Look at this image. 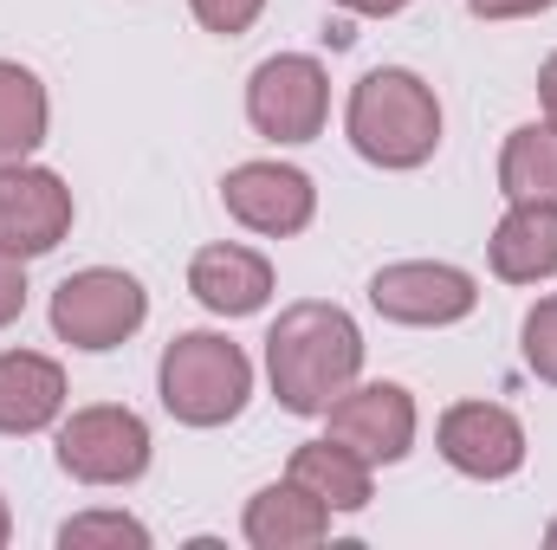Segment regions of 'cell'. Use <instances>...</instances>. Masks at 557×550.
I'll return each mask as SVG.
<instances>
[{
	"mask_svg": "<svg viewBox=\"0 0 557 550\" xmlns=\"http://www.w3.org/2000/svg\"><path fill=\"white\" fill-rule=\"evenodd\" d=\"M267 370H273V396L292 414H324L363 370V337L350 311L318 298L278 311V324L267 330Z\"/></svg>",
	"mask_w": 557,
	"mask_h": 550,
	"instance_id": "obj_1",
	"label": "cell"
},
{
	"mask_svg": "<svg viewBox=\"0 0 557 550\" xmlns=\"http://www.w3.org/2000/svg\"><path fill=\"white\" fill-rule=\"evenodd\" d=\"M350 142L363 162L376 168H421L441 142V104L403 65H376L357 91H350Z\"/></svg>",
	"mask_w": 557,
	"mask_h": 550,
	"instance_id": "obj_2",
	"label": "cell"
},
{
	"mask_svg": "<svg viewBox=\"0 0 557 550\" xmlns=\"http://www.w3.org/2000/svg\"><path fill=\"white\" fill-rule=\"evenodd\" d=\"M156 389H162V409L188 427H221L247 409L253 396V363L240 343L214 337V330H182L169 350H162V370H156Z\"/></svg>",
	"mask_w": 557,
	"mask_h": 550,
	"instance_id": "obj_3",
	"label": "cell"
},
{
	"mask_svg": "<svg viewBox=\"0 0 557 550\" xmlns=\"http://www.w3.org/2000/svg\"><path fill=\"white\" fill-rule=\"evenodd\" d=\"M143 317H149V291L131 273H111V266L72 273L52 291V330L72 350H117L124 337L143 330Z\"/></svg>",
	"mask_w": 557,
	"mask_h": 550,
	"instance_id": "obj_4",
	"label": "cell"
},
{
	"mask_svg": "<svg viewBox=\"0 0 557 550\" xmlns=\"http://www.w3.org/2000/svg\"><path fill=\"white\" fill-rule=\"evenodd\" d=\"M247 117L273 142H311L331 117V78L305 52H278L247 78Z\"/></svg>",
	"mask_w": 557,
	"mask_h": 550,
	"instance_id": "obj_5",
	"label": "cell"
},
{
	"mask_svg": "<svg viewBox=\"0 0 557 550\" xmlns=\"http://www.w3.org/2000/svg\"><path fill=\"white\" fill-rule=\"evenodd\" d=\"M59 466L85 486H131L149 466V427L131 409H78L59 427Z\"/></svg>",
	"mask_w": 557,
	"mask_h": 550,
	"instance_id": "obj_6",
	"label": "cell"
},
{
	"mask_svg": "<svg viewBox=\"0 0 557 550\" xmlns=\"http://www.w3.org/2000/svg\"><path fill=\"white\" fill-rule=\"evenodd\" d=\"M72 234V188L52 168H26V162H0V253H13L20 266L52 253Z\"/></svg>",
	"mask_w": 557,
	"mask_h": 550,
	"instance_id": "obj_7",
	"label": "cell"
},
{
	"mask_svg": "<svg viewBox=\"0 0 557 550\" xmlns=\"http://www.w3.org/2000/svg\"><path fill=\"white\" fill-rule=\"evenodd\" d=\"M221 201H227V214H234L240 227H253V234H267V240H285V234L311 227L318 188H311V175L292 168V162H240V168H227Z\"/></svg>",
	"mask_w": 557,
	"mask_h": 550,
	"instance_id": "obj_8",
	"label": "cell"
},
{
	"mask_svg": "<svg viewBox=\"0 0 557 550\" xmlns=\"http://www.w3.org/2000/svg\"><path fill=\"white\" fill-rule=\"evenodd\" d=\"M324 414H331V440L357 447L370 466H396L416 447V396L396 383H363V389L350 383Z\"/></svg>",
	"mask_w": 557,
	"mask_h": 550,
	"instance_id": "obj_9",
	"label": "cell"
},
{
	"mask_svg": "<svg viewBox=\"0 0 557 550\" xmlns=\"http://www.w3.org/2000/svg\"><path fill=\"white\" fill-rule=\"evenodd\" d=\"M370 304L389 317V324H460L480 291L460 266H434V260H403V266H383L370 278Z\"/></svg>",
	"mask_w": 557,
	"mask_h": 550,
	"instance_id": "obj_10",
	"label": "cell"
},
{
	"mask_svg": "<svg viewBox=\"0 0 557 550\" xmlns=\"http://www.w3.org/2000/svg\"><path fill=\"white\" fill-rule=\"evenodd\" d=\"M441 453L467 479H506L525 466V427L499 402H454L441 414Z\"/></svg>",
	"mask_w": 557,
	"mask_h": 550,
	"instance_id": "obj_11",
	"label": "cell"
},
{
	"mask_svg": "<svg viewBox=\"0 0 557 550\" xmlns=\"http://www.w3.org/2000/svg\"><path fill=\"white\" fill-rule=\"evenodd\" d=\"M188 291L214 317H253L273 298V266L253 247H201L188 266Z\"/></svg>",
	"mask_w": 557,
	"mask_h": 550,
	"instance_id": "obj_12",
	"label": "cell"
},
{
	"mask_svg": "<svg viewBox=\"0 0 557 550\" xmlns=\"http://www.w3.org/2000/svg\"><path fill=\"white\" fill-rule=\"evenodd\" d=\"M65 409V370L39 350L0 357V434H39Z\"/></svg>",
	"mask_w": 557,
	"mask_h": 550,
	"instance_id": "obj_13",
	"label": "cell"
},
{
	"mask_svg": "<svg viewBox=\"0 0 557 550\" xmlns=\"http://www.w3.org/2000/svg\"><path fill=\"white\" fill-rule=\"evenodd\" d=\"M493 273L506 285H539L557 273V201H512L493 227Z\"/></svg>",
	"mask_w": 557,
	"mask_h": 550,
	"instance_id": "obj_14",
	"label": "cell"
},
{
	"mask_svg": "<svg viewBox=\"0 0 557 550\" xmlns=\"http://www.w3.org/2000/svg\"><path fill=\"white\" fill-rule=\"evenodd\" d=\"M324 532H331V505L311 499L298 479L253 492V505H247V538L260 550H305V545H318Z\"/></svg>",
	"mask_w": 557,
	"mask_h": 550,
	"instance_id": "obj_15",
	"label": "cell"
},
{
	"mask_svg": "<svg viewBox=\"0 0 557 550\" xmlns=\"http://www.w3.org/2000/svg\"><path fill=\"white\" fill-rule=\"evenodd\" d=\"M292 479L311 499H324L331 512H363L370 505V460L344 440H305L292 453Z\"/></svg>",
	"mask_w": 557,
	"mask_h": 550,
	"instance_id": "obj_16",
	"label": "cell"
},
{
	"mask_svg": "<svg viewBox=\"0 0 557 550\" xmlns=\"http://www.w3.org/2000/svg\"><path fill=\"white\" fill-rule=\"evenodd\" d=\"M46 142V85L0 59V162H26L33 149Z\"/></svg>",
	"mask_w": 557,
	"mask_h": 550,
	"instance_id": "obj_17",
	"label": "cell"
},
{
	"mask_svg": "<svg viewBox=\"0 0 557 550\" xmlns=\"http://www.w3.org/2000/svg\"><path fill=\"white\" fill-rule=\"evenodd\" d=\"M499 188H506V201H557V130L552 124H525V130L506 137Z\"/></svg>",
	"mask_w": 557,
	"mask_h": 550,
	"instance_id": "obj_18",
	"label": "cell"
},
{
	"mask_svg": "<svg viewBox=\"0 0 557 550\" xmlns=\"http://www.w3.org/2000/svg\"><path fill=\"white\" fill-rule=\"evenodd\" d=\"M59 545H65V550H91V545L143 550V545H149V532H143L137 518H124V512H85V518H72V525L59 532Z\"/></svg>",
	"mask_w": 557,
	"mask_h": 550,
	"instance_id": "obj_19",
	"label": "cell"
},
{
	"mask_svg": "<svg viewBox=\"0 0 557 550\" xmlns=\"http://www.w3.org/2000/svg\"><path fill=\"white\" fill-rule=\"evenodd\" d=\"M525 370L539 383H557V291L525 311Z\"/></svg>",
	"mask_w": 557,
	"mask_h": 550,
	"instance_id": "obj_20",
	"label": "cell"
},
{
	"mask_svg": "<svg viewBox=\"0 0 557 550\" xmlns=\"http://www.w3.org/2000/svg\"><path fill=\"white\" fill-rule=\"evenodd\" d=\"M195 7V20L208 26V33H221V39H240L253 20H260V7L267 0H188Z\"/></svg>",
	"mask_w": 557,
	"mask_h": 550,
	"instance_id": "obj_21",
	"label": "cell"
},
{
	"mask_svg": "<svg viewBox=\"0 0 557 550\" xmlns=\"http://www.w3.org/2000/svg\"><path fill=\"white\" fill-rule=\"evenodd\" d=\"M20 311H26V273H20L13 253H0V330H7Z\"/></svg>",
	"mask_w": 557,
	"mask_h": 550,
	"instance_id": "obj_22",
	"label": "cell"
},
{
	"mask_svg": "<svg viewBox=\"0 0 557 550\" xmlns=\"http://www.w3.org/2000/svg\"><path fill=\"white\" fill-rule=\"evenodd\" d=\"M545 7H557V0H467V13H480V20H525Z\"/></svg>",
	"mask_w": 557,
	"mask_h": 550,
	"instance_id": "obj_23",
	"label": "cell"
},
{
	"mask_svg": "<svg viewBox=\"0 0 557 550\" xmlns=\"http://www.w3.org/2000/svg\"><path fill=\"white\" fill-rule=\"evenodd\" d=\"M539 98H545V124L557 130V52L545 59V72H539Z\"/></svg>",
	"mask_w": 557,
	"mask_h": 550,
	"instance_id": "obj_24",
	"label": "cell"
},
{
	"mask_svg": "<svg viewBox=\"0 0 557 550\" xmlns=\"http://www.w3.org/2000/svg\"><path fill=\"white\" fill-rule=\"evenodd\" d=\"M344 13H370V20H389V13H403L409 0H337Z\"/></svg>",
	"mask_w": 557,
	"mask_h": 550,
	"instance_id": "obj_25",
	"label": "cell"
},
{
	"mask_svg": "<svg viewBox=\"0 0 557 550\" xmlns=\"http://www.w3.org/2000/svg\"><path fill=\"white\" fill-rule=\"evenodd\" d=\"M13 538V518H7V499H0V545Z\"/></svg>",
	"mask_w": 557,
	"mask_h": 550,
	"instance_id": "obj_26",
	"label": "cell"
},
{
	"mask_svg": "<svg viewBox=\"0 0 557 550\" xmlns=\"http://www.w3.org/2000/svg\"><path fill=\"white\" fill-rule=\"evenodd\" d=\"M545 545H552V550H557V518H552V532H545Z\"/></svg>",
	"mask_w": 557,
	"mask_h": 550,
	"instance_id": "obj_27",
	"label": "cell"
}]
</instances>
